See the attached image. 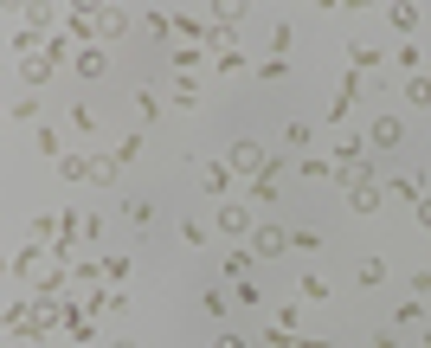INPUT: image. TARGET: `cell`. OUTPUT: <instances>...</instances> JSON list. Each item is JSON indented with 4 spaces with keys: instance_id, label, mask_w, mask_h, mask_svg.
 Wrapping results in <instances>:
<instances>
[{
    "instance_id": "obj_1",
    "label": "cell",
    "mask_w": 431,
    "mask_h": 348,
    "mask_svg": "<svg viewBox=\"0 0 431 348\" xmlns=\"http://www.w3.org/2000/svg\"><path fill=\"white\" fill-rule=\"evenodd\" d=\"M373 142H380V149H393V142H399V123H393V116L373 123Z\"/></svg>"
}]
</instances>
